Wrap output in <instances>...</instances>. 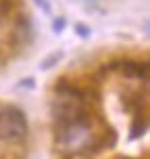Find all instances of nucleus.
<instances>
[{
    "label": "nucleus",
    "instance_id": "1",
    "mask_svg": "<svg viewBox=\"0 0 150 159\" xmlns=\"http://www.w3.org/2000/svg\"><path fill=\"white\" fill-rule=\"evenodd\" d=\"M27 134V119L19 107H4L0 111V136L4 140L17 143Z\"/></svg>",
    "mask_w": 150,
    "mask_h": 159
},
{
    "label": "nucleus",
    "instance_id": "2",
    "mask_svg": "<svg viewBox=\"0 0 150 159\" xmlns=\"http://www.w3.org/2000/svg\"><path fill=\"white\" fill-rule=\"evenodd\" d=\"M121 71L129 78H148L150 75V65L148 63H138V61H123Z\"/></svg>",
    "mask_w": 150,
    "mask_h": 159
},
{
    "label": "nucleus",
    "instance_id": "3",
    "mask_svg": "<svg viewBox=\"0 0 150 159\" xmlns=\"http://www.w3.org/2000/svg\"><path fill=\"white\" fill-rule=\"evenodd\" d=\"M33 2H36L44 13H50V2H48V0H33Z\"/></svg>",
    "mask_w": 150,
    "mask_h": 159
},
{
    "label": "nucleus",
    "instance_id": "4",
    "mask_svg": "<svg viewBox=\"0 0 150 159\" xmlns=\"http://www.w3.org/2000/svg\"><path fill=\"white\" fill-rule=\"evenodd\" d=\"M77 32H79V36H88V34H90L86 25H77Z\"/></svg>",
    "mask_w": 150,
    "mask_h": 159
},
{
    "label": "nucleus",
    "instance_id": "5",
    "mask_svg": "<svg viewBox=\"0 0 150 159\" xmlns=\"http://www.w3.org/2000/svg\"><path fill=\"white\" fill-rule=\"evenodd\" d=\"M63 25H65V21H63V19H58V21H54V30H56V32H61Z\"/></svg>",
    "mask_w": 150,
    "mask_h": 159
},
{
    "label": "nucleus",
    "instance_id": "6",
    "mask_svg": "<svg viewBox=\"0 0 150 159\" xmlns=\"http://www.w3.org/2000/svg\"><path fill=\"white\" fill-rule=\"evenodd\" d=\"M144 30H146V34H148V36H150V21H148V23H146V25H144Z\"/></svg>",
    "mask_w": 150,
    "mask_h": 159
}]
</instances>
